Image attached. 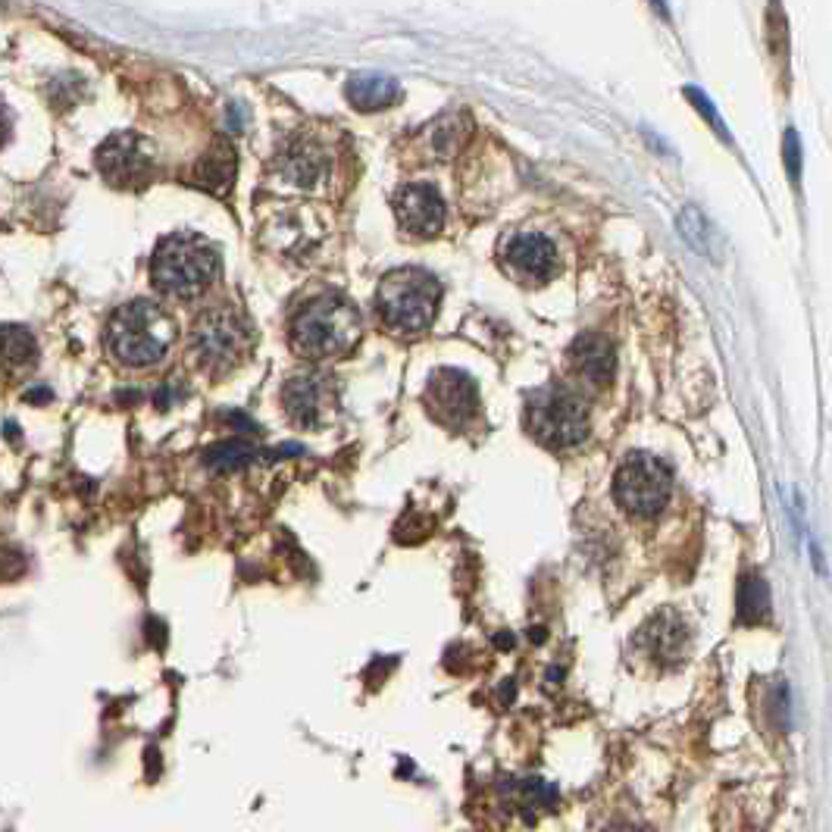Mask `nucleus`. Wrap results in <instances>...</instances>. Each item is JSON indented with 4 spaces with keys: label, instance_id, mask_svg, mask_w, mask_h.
I'll return each instance as SVG.
<instances>
[{
    "label": "nucleus",
    "instance_id": "1",
    "mask_svg": "<svg viewBox=\"0 0 832 832\" xmlns=\"http://www.w3.org/2000/svg\"><path fill=\"white\" fill-rule=\"evenodd\" d=\"M178 328L173 316L153 301L123 303L107 323L110 353L123 367H153L176 345Z\"/></svg>",
    "mask_w": 832,
    "mask_h": 832
},
{
    "label": "nucleus",
    "instance_id": "2",
    "mask_svg": "<svg viewBox=\"0 0 832 832\" xmlns=\"http://www.w3.org/2000/svg\"><path fill=\"white\" fill-rule=\"evenodd\" d=\"M360 335H363L360 310L338 295L310 301L291 323V345L307 360L342 357L360 342Z\"/></svg>",
    "mask_w": 832,
    "mask_h": 832
},
{
    "label": "nucleus",
    "instance_id": "3",
    "mask_svg": "<svg viewBox=\"0 0 832 832\" xmlns=\"http://www.w3.org/2000/svg\"><path fill=\"white\" fill-rule=\"evenodd\" d=\"M220 270L216 251L198 235H170L151 257V282L157 291L191 301L203 295Z\"/></svg>",
    "mask_w": 832,
    "mask_h": 832
},
{
    "label": "nucleus",
    "instance_id": "4",
    "mask_svg": "<svg viewBox=\"0 0 832 832\" xmlns=\"http://www.w3.org/2000/svg\"><path fill=\"white\" fill-rule=\"evenodd\" d=\"M526 426L545 448H576L588 435V407L576 392L548 385L526 403Z\"/></svg>",
    "mask_w": 832,
    "mask_h": 832
},
{
    "label": "nucleus",
    "instance_id": "5",
    "mask_svg": "<svg viewBox=\"0 0 832 832\" xmlns=\"http://www.w3.org/2000/svg\"><path fill=\"white\" fill-rule=\"evenodd\" d=\"M438 282L423 270H398L378 285V310L398 332L417 335L432 326L438 313Z\"/></svg>",
    "mask_w": 832,
    "mask_h": 832
},
{
    "label": "nucleus",
    "instance_id": "6",
    "mask_svg": "<svg viewBox=\"0 0 832 832\" xmlns=\"http://www.w3.org/2000/svg\"><path fill=\"white\" fill-rule=\"evenodd\" d=\"M617 505L635 520H655L673 498V473L651 455H630L613 480Z\"/></svg>",
    "mask_w": 832,
    "mask_h": 832
},
{
    "label": "nucleus",
    "instance_id": "7",
    "mask_svg": "<svg viewBox=\"0 0 832 832\" xmlns=\"http://www.w3.org/2000/svg\"><path fill=\"white\" fill-rule=\"evenodd\" d=\"M251 326L235 313V310H210L195 323V357L203 370L210 373H228L232 367H238L248 351H251Z\"/></svg>",
    "mask_w": 832,
    "mask_h": 832
},
{
    "label": "nucleus",
    "instance_id": "8",
    "mask_svg": "<svg viewBox=\"0 0 832 832\" xmlns=\"http://www.w3.org/2000/svg\"><path fill=\"white\" fill-rule=\"evenodd\" d=\"M98 170L113 188H145L153 178L151 145L135 132H116L98 151Z\"/></svg>",
    "mask_w": 832,
    "mask_h": 832
},
{
    "label": "nucleus",
    "instance_id": "9",
    "mask_svg": "<svg viewBox=\"0 0 832 832\" xmlns=\"http://www.w3.org/2000/svg\"><path fill=\"white\" fill-rule=\"evenodd\" d=\"M426 403L432 417L451 430H463L480 417V392L476 382L460 370L435 373L426 388Z\"/></svg>",
    "mask_w": 832,
    "mask_h": 832
},
{
    "label": "nucleus",
    "instance_id": "10",
    "mask_svg": "<svg viewBox=\"0 0 832 832\" xmlns=\"http://www.w3.org/2000/svg\"><path fill=\"white\" fill-rule=\"evenodd\" d=\"M395 210H398L401 226L420 238L435 235L445 223V201L438 198V191L432 185H423V182L407 185L395 201Z\"/></svg>",
    "mask_w": 832,
    "mask_h": 832
},
{
    "label": "nucleus",
    "instance_id": "11",
    "mask_svg": "<svg viewBox=\"0 0 832 832\" xmlns=\"http://www.w3.org/2000/svg\"><path fill=\"white\" fill-rule=\"evenodd\" d=\"M288 417L298 426H320L332 403V382L323 376H298L282 388Z\"/></svg>",
    "mask_w": 832,
    "mask_h": 832
},
{
    "label": "nucleus",
    "instance_id": "12",
    "mask_svg": "<svg viewBox=\"0 0 832 832\" xmlns=\"http://www.w3.org/2000/svg\"><path fill=\"white\" fill-rule=\"evenodd\" d=\"M507 270L517 278H526V282H545V278L555 273L557 266V253L555 245L545 238V235H517L505 251Z\"/></svg>",
    "mask_w": 832,
    "mask_h": 832
},
{
    "label": "nucleus",
    "instance_id": "13",
    "mask_svg": "<svg viewBox=\"0 0 832 832\" xmlns=\"http://www.w3.org/2000/svg\"><path fill=\"white\" fill-rule=\"evenodd\" d=\"M573 367L588 385L605 388L613 378V348L601 335H582L573 345Z\"/></svg>",
    "mask_w": 832,
    "mask_h": 832
},
{
    "label": "nucleus",
    "instance_id": "14",
    "mask_svg": "<svg viewBox=\"0 0 832 832\" xmlns=\"http://www.w3.org/2000/svg\"><path fill=\"white\" fill-rule=\"evenodd\" d=\"M38 363V342L26 326L3 323L0 326V367L7 373H23Z\"/></svg>",
    "mask_w": 832,
    "mask_h": 832
},
{
    "label": "nucleus",
    "instance_id": "15",
    "mask_svg": "<svg viewBox=\"0 0 832 832\" xmlns=\"http://www.w3.org/2000/svg\"><path fill=\"white\" fill-rule=\"evenodd\" d=\"M398 98H401V85L388 76H353L348 82V101L367 113L392 107V103H398Z\"/></svg>",
    "mask_w": 832,
    "mask_h": 832
},
{
    "label": "nucleus",
    "instance_id": "16",
    "mask_svg": "<svg viewBox=\"0 0 832 832\" xmlns=\"http://www.w3.org/2000/svg\"><path fill=\"white\" fill-rule=\"evenodd\" d=\"M470 120L467 116H460V113H451V116H442V120H435L430 128H426V148L432 151V157H438V160H448V157H455L463 145H467V138H470Z\"/></svg>",
    "mask_w": 832,
    "mask_h": 832
},
{
    "label": "nucleus",
    "instance_id": "17",
    "mask_svg": "<svg viewBox=\"0 0 832 832\" xmlns=\"http://www.w3.org/2000/svg\"><path fill=\"white\" fill-rule=\"evenodd\" d=\"M676 228H680L682 241L701 257H717L720 253V238L713 226L707 223V216L698 210V207H685L676 220Z\"/></svg>",
    "mask_w": 832,
    "mask_h": 832
},
{
    "label": "nucleus",
    "instance_id": "18",
    "mask_svg": "<svg viewBox=\"0 0 832 832\" xmlns=\"http://www.w3.org/2000/svg\"><path fill=\"white\" fill-rule=\"evenodd\" d=\"M207 467L220 470V473H232V470H241L257 460V448H251L248 442H223V445H213L207 455Z\"/></svg>",
    "mask_w": 832,
    "mask_h": 832
},
{
    "label": "nucleus",
    "instance_id": "19",
    "mask_svg": "<svg viewBox=\"0 0 832 832\" xmlns=\"http://www.w3.org/2000/svg\"><path fill=\"white\" fill-rule=\"evenodd\" d=\"M232 170H235L232 151H228L226 145H216V148L198 163V182L207 185V188H213V191H223V185L232 178Z\"/></svg>",
    "mask_w": 832,
    "mask_h": 832
},
{
    "label": "nucleus",
    "instance_id": "20",
    "mask_svg": "<svg viewBox=\"0 0 832 832\" xmlns=\"http://www.w3.org/2000/svg\"><path fill=\"white\" fill-rule=\"evenodd\" d=\"M767 605H770V598H767V585H763V580H760V576L745 580L742 595H738V613H742V620H760V617L767 613Z\"/></svg>",
    "mask_w": 832,
    "mask_h": 832
},
{
    "label": "nucleus",
    "instance_id": "21",
    "mask_svg": "<svg viewBox=\"0 0 832 832\" xmlns=\"http://www.w3.org/2000/svg\"><path fill=\"white\" fill-rule=\"evenodd\" d=\"M685 95H688V101L695 103V107H698V110H701V113H705L707 123H710V126L717 128V132H720V135H727V128H723V123H720V116H717V110H713V107H707L705 95H701V91H698V88H685Z\"/></svg>",
    "mask_w": 832,
    "mask_h": 832
},
{
    "label": "nucleus",
    "instance_id": "22",
    "mask_svg": "<svg viewBox=\"0 0 832 832\" xmlns=\"http://www.w3.org/2000/svg\"><path fill=\"white\" fill-rule=\"evenodd\" d=\"M785 157H788V173H792V178L802 176V148H798V135H795V132L785 135Z\"/></svg>",
    "mask_w": 832,
    "mask_h": 832
},
{
    "label": "nucleus",
    "instance_id": "23",
    "mask_svg": "<svg viewBox=\"0 0 832 832\" xmlns=\"http://www.w3.org/2000/svg\"><path fill=\"white\" fill-rule=\"evenodd\" d=\"M10 132H13V116H10V107L0 101V148L10 141Z\"/></svg>",
    "mask_w": 832,
    "mask_h": 832
},
{
    "label": "nucleus",
    "instance_id": "24",
    "mask_svg": "<svg viewBox=\"0 0 832 832\" xmlns=\"http://www.w3.org/2000/svg\"><path fill=\"white\" fill-rule=\"evenodd\" d=\"M26 398L32 403H45V401H51V392H48V388H32Z\"/></svg>",
    "mask_w": 832,
    "mask_h": 832
}]
</instances>
